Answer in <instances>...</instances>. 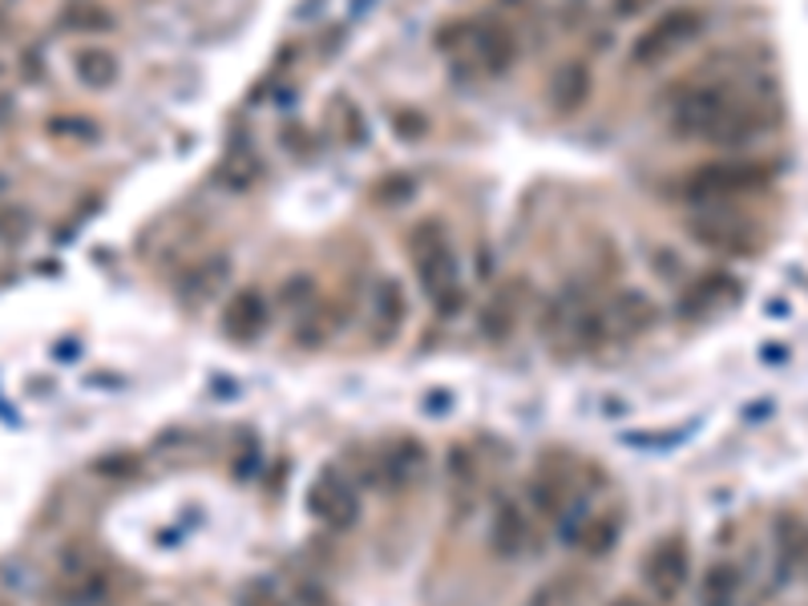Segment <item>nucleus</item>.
I'll use <instances>...</instances> for the list:
<instances>
[{
  "mask_svg": "<svg viewBox=\"0 0 808 606\" xmlns=\"http://www.w3.org/2000/svg\"><path fill=\"white\" fill-rule=\"evenodd\" d=\"M667 130L684 142L740 150L765 130V122L760 105L744 98L731 81L696 78L667 93Z\"/></svg>",
  "mask_w": 808,
  "mask_h": 606,
  "instance_id": "nucleus-1",
  "label": "nucleus"
},
{
  "mask_svg": "<svg viewBox=\"0 0 808 606\" xmlns=\"http://www.w3.org/2000/svg\"><path fill=\"white\" fill-rule=\"evenodd\" d=\"M405 251H409L412 275L421 283L425 300L432 303V312L453 320L466 307V283H461V263H457L453 235L441 219H417L405 235Z\"/></svg>",
  "mask_w": 808,
  "mask_h": 606,
  "instance_id": "nucleus-2",
  "label": "nucleus"
},
{
  "mask_svg": "<svg viewBox=\"0 0 808 606\" xmlns=\"http://www.w3.org/2000/svg\"><path fill=\"white\" fill-rule=\"evenodd\" d=\"M587 494H590V482L582 477V465L558 457V453L542 457V465L526 482V505H530V514L542 517V522H553L558 538H566V529L590 509Z\"/></svg>",
  "mask_w": 808,
  "mask_h": 606,
  "instance_id": "nucleus-3",
  "label": "nucleus"
},
{
  "mask_svg": "<svg viewBox=\"0 0 808 606\" xmlns=\"http://www.w3.org/2000/svg\"><path fill=\"white\" fill-rule=\"evenodd\" d=\"M768 182H772V166L768 162H756V158H716V162L684 170L676 182V194L687 206H724V202H736L744 194L765 191Z\"/></svg>",
  "mask_w": 808,
  "mask_h": 606,
  "instance_id": "nucleus-4",
  "label": "nucleus"
},
{
  "mask_svg": "<svg viewBox=\"0 0 808 606\" xmlns=\"http://www.w3.org/2000/svg\"><path fill=\"white\" fill-rule=\"evenodd\" d=\"M704 29H708V12L699 9V4H671V9L659 12V17L631 41L627 65L631 69L664 65L667 57H676L684 46H691Z\"/></svg>",
  "mask_w": 808,
  "mask_h": 606,
  "instance_id": "nucleus-5",
  "label": "nucleus"
},
{
  "mask_svg": "<svg viewBox=\"0 0 808 606\" xmlns=\"http://www.w3.org/2000/svg\"><path fill=\"white\" fill-rule=\"evenodd\" d=\"M687 235L696 239L699 248L728 259H748L765 251V231L748 214L736 211L731 202H724V206H696V214L687 219Z\"/></svg>",
  "mask_w": 808,
  "mask_h": 606,
  "instance_id": "nucleus-6",
  "label": "nucleus"
},
{
  "mask_svg": "<svg viewBox=\"0 0 808 606\" xmlns=\"http://www.w3.org/2000/svg\"><path fill=\"white\" fill-rule=\"evenodd\" d=\"M518 33L506 21H469L466 46L453 53L457 73H473V78H506L518 65Z\"/></svg>",
  "mask_w": 808,
  "mask_h": 606,
  "instance_id": "nucleus-7",
  "label": "nucleus"
},
{
  "mask_svg": "<svg viewBox=\"0 0 808 606\" xmlns=\"http://www.w3.org/2000/svg\"><path fill=\"white\" fill-rule=\"evenodd\" d=\"M642 586L659 606H676L691 586V546L684 534H664L642 554Z\"/></svg>",
  "mask_w": 808,
  "mask_h": 606,
  "instance_id": "nucleus-8",
  "label": "nucleus"
},
{
  "mask_svg": "<svg viewBox=\"0 0 808 606\" xmlns=\"http://www.w3.org/2000/svg\"><path fill=\"white\" fill-rule=\"evenodd\" d=\"M360 489H356V482L348 477L343 469H323L316 482H311L308 489V514L320 522V526L336 529V534H343V529H352L356 522H360Z\"/></svg>",
  "mask_w": 808,
  "mask_h": 606,
  "instance_id": "nucleus-9",
  "label": "nucleus"
},
{
  "mask_svg": "<svg viewBox=\"0 0 808 606\" xmlns=\"http://www.w3.org/2000/svg\"><path fill=\"white\" fill-rule=\"evenodd\" d=\"M622 529H627V509L619 502H610V505H598V509H587L575 526L566 529L562 542H570V551L582 554V558L598 562L619 546Z\"/></svg>",
  "mask_w": 808,
  "mask_h": 606,
  "instance_id": "nucleus-10",
  "label": "nucleus"
},
{
  "mask_svg": "<svg viewBox=\"0 0 808 606\" xmlns=\"http://www.w3.org/2000/svg\"><path fill=\"white\" fill-rule=\"evenodd\" d=\"M409 324V292L397 275H377V283L368 287V336L377 349L397 344V336Z\"/></svg>",
  "mask_w": 808,
  "mask_h": 606,
  "instance_id": "nucleus-11",
  "label": "nucleus"
},
{
  "mask_svg": "<svg viewBox=\"0 0 808 606\" xmlns=\"http://www.w3.org/2000/svg\"><path fill=\"white\" fill-rule=\"evenodd\" d=\"M533 542V514L521 497H501L489 514V554L501 562H518Z\"/></svg>",
  "mask_w": 808,
  "mask_h": 606,
  "instance_id": "nucleus-12",
  "label": "nucleus"
},
{
  "mask_svg": "<svg viewBox=\"0 0 808 606\" xmlns=\"http://www.w3.org/2000/svg\"><path fill=\"white\" fill-rule=\"evenodd\" d=\"M425 469H429V453L417 437H397L380 445L377 457H372V473L377 482L392 494H409L412 485L421 482Z\"/></svg>",
  "mask_w": 808,
  "mask_h": 606,
  "instance_id": "nucleus-13",
  "label": "nucleus"
},
{
  "mask_svg": "<svg viewBox=\"0 0 808 606\" xmlns=\"http://www.w3.org/2000/svg\"><path fill=\"white\" fill-rule=\"evenodd\" d=\"M526 307H530V287H526V280L513 275V280H506L501 287H493V295L481 303V315H477L481 336H486L489 344H506V340L521 327V320H526Z\"/></svg>",
  "mask_w": 808,
  "mask_h": 606,
  "instance_id": "nucleus-14",
  "label": "nucleus"
},
{
  "mask_svg": "<svg viewBox=\"0 0 808 606\" xmlns=\"http://www.w3.org/2000/svg\"><path fill=\"white\" fill-rule=\"evenodd\" d=\"M267 320H271V303L259 287H239L231 300L222 303L219 315V332L231 344H256L267 332Z\"/></svg>",
  "mask_w": 808,
  "mask_h": 606,
  "instance_id": "nucleus-15",
  "label": "nucleus"
},
{
  "mask_svg": "<svg viewBox=\"0 0 808 606\" xmlns=\"http://www.w3.org/2000/svg\"><path fill=\"white\" fill-rule=\"evenodd\" d=\"M740 292L744 287L731 271H724V267L704 271V275H696V280L679 292V315H684V320H704V315L720 312V307L740 300Z\"/></svg>",
  "mask_w": 808,
  "mask_h": 606,
  "instance_id": "nucleus-16",
  "label": "nucleus"
},
{
  "mask_svg": "<svg viewBox=\"0 0 808 606\" xmlns=\"http://www.w3.org/2000/svg\"><path fill=\"white\" fill-rule=\"evenodd\" d=\"M590 93H595V69H590V61L575 57V61H562V65L553 69L546 98H550V110L553 113H562V118H575V113L587 110Z\"/></svg>",
  "mask_w": 808,
  "mask_h": 606,
  "instance_id": "nucleus-17",
  "label": "nucleus"
},
{
  "mask_svg": "<svg viewBox=\"0 0 808 606\" xmlns=\"http://www.w3.org/2000/svg\"><path fill=\"white\" fill-rule=\"evenodd\" d=\"M699 606H740L744 603V566L736 558H716L704 566L696 583Z\"/></svg>",
  "mask_w": 808,
  "mask_h": 606,
  "instance_id": "nucleus-18",
  "label": "nucleus"
},
{
  "mask_svg": "<svg viewBox=\"0 0 808 606\" xmlns=\"http://www.w3.org/2000/svg\"><path fill=\"white\" fill-rule=\"evenodd\" d=\"M69 65H73V78H78V85H86V90H93V93L113 90V85H118V78H122V61H118V53H113V49H106V46L73 49Z\"/></svg>",
  "mask_w": 808,
  "mask_h": 606,
  "instance_id": "nucleus-19",
  "label": "nucleus"
},
{
  "mask_svg": "<svg viewBox=\"0 0 808 606\" xmlns=\"http://www.w3.org/2000/svg\"><path fill=\"white\" fill-rule=\"evenodd\" d=\"M57 29L69 37H101L118 29V17L101 0H66L57 12Z\"/></svg>",
  "mask_w": 808,
  "mask_h": 606,
  "instance_id": "nucleus-20",
  "label": "nucleus"
},
{
  "mask_svg": "<svg viewBox=\"0 0 808 606\" xmlns=\"http://www.w3.org/2000/svg\"><path fill=\"white\" fill-rule=\"evenodd\" d=\"M607 312H610V332H615L619 340L642 336V332H651L655 320H659L655 303L647 300L642 292H622V295H615V300L607 303Z\"/></svg>",
  "mask_w": 808,
  "mask_h": 606,
  "instance_id": "nucleus-21",
  "label": "nucleus"
},
{
  "mask_svg": "<svg viewBox=\"0 0 808 606\" xmlns=\"http://www.w3.org/2000/svg\"><path fill=\"white\" fill-rule=\"evenodd\" d=\"M113 598V574L106 566H89V570L61 578L57 586V603L61 606H106Z\"/></svg>",
  "mask_w": 808,
  "mask_h": 606,
  "instance_id": "nucleus-22",
  "label": "nucleus"
},
{
  "mask_svg": "<svg viewBox=\"0 0 808 606\" xmlns=\"http://www.w3.org/2000/svg\"><path fill=\"white\" fill-rule=\"evenodd\" d=\"M587 590H590L587 578L578 570H558V574H550L546 583L533 586L526 606H582Z\"/></svg>",
  "mask_w": 808,
  "mask_h": 606,
  "instance_id": "nucleus-23",
  "label": "nucleus"
},
{
  "mask_svg": "<svg viewBox=\"0 0 808 606\" xmlns=\"http://www.w3.org/2000/svg\"><path fill=\"white\" fill-rule=\"evenodd\" d=\"M336 324H343L340 315H336V307H328V300H316L308 312L296 315V327H291L296 349H323L336 336Z\"/></svg>",
  "mask_w": 808,
  "mask_h": 606,
  "instance_id": "nucleus-24",
  "label": "nucleus"
},
{
  "mask_svg": "<svg viewBox=\"0 0 808 606\" xmlns=\"http://www.w3.org/2000/svg\"><path fill=\"white\" fill-rule=\"evenodd\" d=\"M776 554L785 570H797L808 562V526L800 517H780L776 522Z\"/></svg>",
  "mask_w": 808,
  "mask_h": 606,
  "instance_id": "nucleus-25",
  "label": "nucleus"
},
{
  "mask_svg": "<svg viewBox=\"0 0 808 606\" xmlns=\"http://www.w3.org/2000/svg\"><path fill=\"white\" fill-rule=\"evenodd\" d=\"M44 134L57 138V142H73V147H93L101 138V125L93 118H81V113H53L44 122Z\"/></svg>",
  "mask_w": 808,
  "mask_h": 606,
  "instance_id": "nucleus-26",
  "label": "nucleus"
},
{
  "mask_svg": "<svg viewBox=\"0 0 808 606\" xmlns=\"http://www.w3.org/2000/svg\"><path fill=\"white\" fill-rule=\"evenodd\" d=\"M445 477H449L453 489H473L477 477H481L477 453L469 445H449V453H445Z\"/></svg>",
  "mask_w": 808,
  "mask_h": 606,
  "instance_id": "nucleus-27",
  "label": "nucleus"
},
{
  "mask_svg": "<svg viewBox=\"0 0 808 606\" xmlns=\"http://www.w3.org/2000/svg\"><path fill=\"white\" fill-rule=\"evenodd\" d=\"M417 194V179L412 174H385V179L372 186V202H377L380 211H392V206H405V202Z\"/></svg>",
  "mask_w": 808,
  "mask_h": 606,
  "instance_id": "nucleus-28",
  "label": "nucleus"
},
{
  "mask_svg": "<svg viewBox=\"0 0 808 606\" xmlns=\"http://www.w3.org/2000/svg\"><path fill=\"white\" fill-rule=\"evenodd\" d=\"M276 300L283 303V307H288V312H308L311 303L320 300V292H316V280H311V275H288V280L279 283V292H276Z\"/></svg>",
  "mask_w": 808,
  "mask_h": 606,
  "instance_id": "nucleus-29",
  "label": "nucleus"
},
{
  "mask_svg": "<svg viewBox=\"0 0 808 606\" xmlns=\"http://www.w3.org/2000/svg\"><path fill=\"white\" fill-rule=\"evenodd\" d=\"M332 118H336V130H340V142H348V147H360V142H365V113L356 110L352 101L348 98L336 101Z\"/></svg>",
  "mask_w": 808,
  "mask_h": 606,
  "instance_id": "nucleus-30",
  "label": "nucleus"
},
{
  "mask_svg": "<svg viewBox=\"0 0 808 606\" xmlns=\"http://www.w3.org/2000/svg\"><path fill=\"white\" fill-rule=\"evenodd\" d=\"M29 226H33V214L29 206H0V243H21L29 235Z\"/></svg>",
  "mask_w": 808,
  "mask_h": 606,
  "instance_id": "nucleus-31",
  "label": "nucleus"
},
{
  "mask_svg": "<svg viewBox=\"0 0 808 606\" xmlns=\"http://www.w3.org/2000/svg\"><path fill=\"white\" fill-rule=\"evenodd\" d=\"M239 606H291V603L283 595H279L276 586L256 583V586H247L243 595H239Z\"/></svg>",
  "mask_w": 808,
  "mask_h": 606,
  "instance_id": "nucleus-32",
  "label": "nucleus"
},
{
  "mask_svg": "<svg viewBox=\"0 0 808 606\" xmlns=\"http://www.w3.org/2000/svg\"><path fill=\"white\" fill-rule=\"evenodd\" d=\"M392 130H397V138L412 142V138H421L425 130H429V122H425L417 110H405V113H392Z\"/></svg>",
  "mask_w": 808,
  "mask_h": 606,
  "instance_id": "nucleus-33",
  "label": "nucleus"
},
{
  "mask_svg": "<svg viewBox=\"0 0 808 606\" xmlns=\"http://www.w3.org/2000/svg\"><path fill=\"white\" fill-rule=\"evenodd\" d=\"M655 0H610V17L615 21H635V17H642V12H651Z\"/></svg>",
  "mask_w": 808,
  "mask_h": 606,
  "instance_id": "nucleus-34",
  "label": "nucleus"
},
{
  "mask_svg": "<svg viewBox=\"0 0 808 606\" xmlns=\"http://www.w3.org/2000/svg\"><path fill=\"white\" fill-rule=\"evenodd\" d=\"M607 606H651V603H647L642 595H631V590H627V595H615V598H610Z\"/></svg>",
  "mask_w": 808,
  "mask_h": 606,
  "instance_id": "nucleus-35",
  "label": "nucleus"
},
{
  "mask_svg": "<svg viewBox=\"0 0 808 606\" xmlns=\"http://www.w3.org/2000/svg\"><path fill=\"white\" fill-rule=\"evenodd\" d=\"M12 122V98L9 93H0V125H9Z\"/></svg>",
  "mask_w": 808,
  "mask_h": 606,
  "instance_id": "nucleus-36",
  "label": "nucleus"
},
{
  "mask_svg": "<svg viewBox=\"0 0 808 606\" xmlns=\"http://www.w3.org/2000/svg\"><path fill=\"white\" fill-rule=\"evenodd\" d=\"M4 24H9V17H4V9H0V29H4Z\"/></svg>",
  "mask_w": 808,
  "mask_h": 606,
  "instance_id": "nucleus-37",
  "label": "nucleus"
}]
</instances>
